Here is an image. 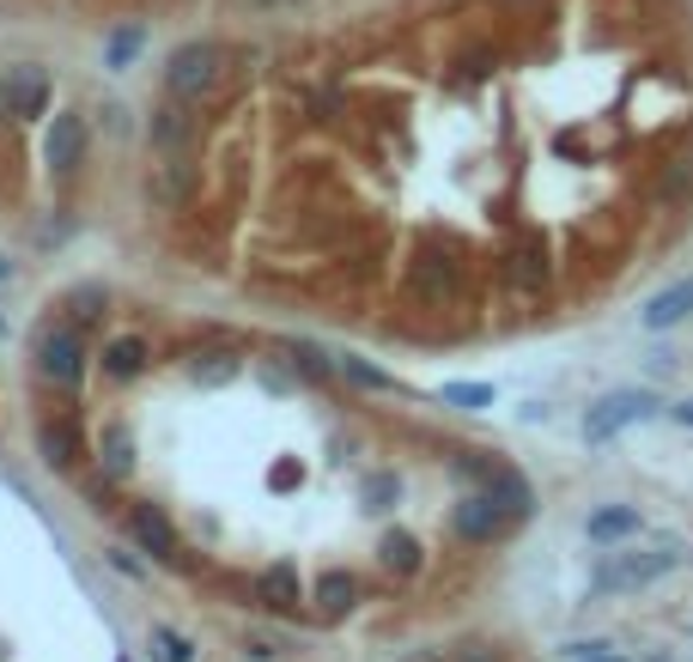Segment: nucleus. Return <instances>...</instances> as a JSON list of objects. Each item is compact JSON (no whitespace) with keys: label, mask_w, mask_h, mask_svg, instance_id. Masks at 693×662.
Returning a JSON list of instances; mask_svg holds the SVG:
<instances>
[{"label":"nucleus","mask_w":693,"mask_h":662,"mask_svg":"<svg viewBox=\"0 0 693 662\" xmlns=\"http://www.w3.org/2000/svg\"><path fill=\"white\" fill-rule=\"evenodd\" d=\"M220 86H225V49L220 43H183V49L165 61V98H183V104L201 110Z\"/></svg>","instance_id":"1"},{"label":"nucleus","mask_w":693,"mask_h":662,"mask_svg":"<svg viewBox=\"0 0 693 662\" xmlns=\"http://www.w3.org/2000/svg\"><path fill=\"white\" fill-rule=\"evenodd\" d=\"M681 565V547H645V553H608L590 572V590L596 596H621V590H645L657 577H669Z\"/></svg>","instance_id":"2"},{"label":"nucleus","mask_w":693,"mask_h":662,"mask_svg":"<svg viewBox=\"0 0 693 662\" xmlns=\"http://www.w3.org/2000/svg\"><path fill=\"white\" fill-rule=\"evenodd\" d=\"M37 371H43V383H55V390H79V383H86V335H79V323L43 328Z\"/></svg>","instance_id":"3"},{"label":"nucleus","mask_w":693,"mask_h":662,"mask_svg":"<svg viewBox=\"0 0 693 662\" xmlns=\"http://www.w3.org/2000/svg\"><path fill=\"white\" fill-rule=\"evenodd\" d=\"M651 414H657V395H645V390H615V395H602V402L584 414V438H590V444H615L627 426H639V419H651Z\"/></svg>","instance_id":"4"},{"label":"nucleus","mask_w":693,"mask_h":662,"mask_svg":"<svg viewBox=\"0 0 693 662\" xmlns=\"http://www.w3.org/2000/svg\"><path fill=\"white\" fill-rule=\"evenodd\" d=\"M49 110V74L43 67H7L0 74V116H19V122H31V116H43Z\"/></svg>","instance_id":"5"},{"label":"nucleus","mask_w":693,"mask_h":662,"mask_svg":"<svg viewBox=\"0 0 693 662\" xmlns=\"http://www.w3.org/2000/svg\"><path fill=\"white\" fill-rule=\"evenodd\" d=\"M457 261L450 256H414L407 261V292H414L420 304H450L457 299Z\"/></svg>","instance_id":"6"},{"label":"nucleus","mask_w":693,"mask_h":662,"mask_svg":"<svg viewBox=\"0 0 693 662\" xmlns=\"http://www.w3.org/2000/svg\"><path fill=\"white\" fill-rule=\"evenodd\" d=\"M195 104H183V98H165V104L153 110V122H146V141H153V153H183L189 141H195Z\"/></svg>","instance_id":"7"},{"label":"nucleus","mask_w":693,"mask_h":662,"mask_svg":"<svg viewBox=\"0 0 693 662\" xmlns=\"http://www.w3.org/2000/svg\"><path fill=\"white\" fill-rule=\"evenodd\" d=\"M499 280H505V292H517V299H536V292L548 287V249H541V244L505 249V261H499Z\"/></svg>","instance_id":"8"},{"label":"nucleus","mask_w":693,"mask_h":662,"mask_svg":"<svg viewBox=\"0 0 693 662\" xmlns=\"http://www.w3.org/2000/svg\"><path fill=\"white\" fill-rule=\"evenodd\" d=\"M256 602H262L268 614H299V602H304V577H299V565H287V559L262 565V572H256Z\"/></svg>","instance_id":"9"},{"label":"nucleus","mask_w":693,"mask_h":662,"mask_svg":"<svg viewBox=\"0 0 693 662\" xmlns=\"http://www.w3.org/2000/svg\"><path fill=\"white\" fill-rule=\"evenodd\" d=\"M450 529H457L462 541H493V535L511 529V517L493 505V493H469L457 510H450Z\"/></svg>","instance_id":"10"},{"label":"nucleus","mask_w":693,"mask_h":662,"mask_svg":"<svg viewBox=\"0 0 693 662\" xmlns=\"http://www.w3.org/2000/svg\"><path fill=\"white\" fill-rule=\"evenodd\" d=\"M43 158H49V170L74 177L79 158H86V122H79V116H55L49 134H43Z\"/></svg>","instance_id":"11"},{"label":"nucleus","mask_w":693,"mask_h":662,"mask_svg":"<svg viewBox=\"0 0 693 662\" xmlns=\"http://www.w3.org/2000/svg\"><path fill=\"white\" fill-rule=\"evenodd\" d=\"M128 529H134V541H141L153 559H177V547H183V541H177V523H170L158 505H134L128 510Z\"/></svg>","instance_id":"12"},{"label":"nucleus","mask_w":693,"mask_h":662,"mask_svg":"<svg viewBox=\"0 0 693 662\" xmlns=\"http://www.w3.org/2000/svg\"><path fill=\"white\" fill-rule=\"evenodd\" d=\"M693 316V280H675V287H663L651 304L639 311V323L651 328V335H663V328H675V323H688Z\"/></svg>","instance_id":"13"},{"label":"nucleus","mask_w":693,"mask_h":662,"mask_svg":"<svg viewBox=\"0 0 693 662\" xmlns=\"http://www.w3.org/2000/svg\"><path fill=\"white\" fill-rule=\"evenodd\" d=\"M481 493H493V505L505 510L511 523H524L529 510H536V493H529V481H524V474H517V468H505V462L493 468V481H487Z\"/></svg>","instance_id":"14"},{"label":"nucleus","mask_w":693,"mask_h":662,"mask_svg":"<svg viewBox=\"0 0 693 662\" xmlns=\"http://www.w3.org/2000/svg\"><path fill=\"white\" fill-rule=\"evenodd\" d=\"M645 529V517H639V505H602V510H590L584 517V535L590 541H627V535H639Z\"/></svg>","instance_id":"15"},{"label":"nucleus","mask_w":693,"mask_h":662,"mask_svg":"<svg viewBox=\"0 0 693 662\" xmlns=\"http://www.w3.org/2000/svg\"><path fill=\"white\" fill-rule=\"evenodd\" d=\"M189 182H195L189 158L183 153H165V165H153V177H146V189H153V201H165V207H183Z\"/></svg>","instance_id":"16"},{"label":"nucleus","mask_w":693,"mask_h":662,"mask_svg":"<svg viewBox=\"0 0 693 662\" xmlns=\"http://www.w3.org/2000/svg\"><path fill=\"white\" fill-rule=\"evenodd\" d=\"M37 450H43V462H49V468H74L79 462L74 419H43V426H37Z\"/></svg>","instance_id":"17"},{"label":"nucleus","mask_w":693,"mask_h":662,"mask_svg":"<svg viewBox=\"0 0 693 662\" xmlns=\"http://www.w3.org/2000/svg\"><path fill=\"white\" fill-rule=\"evenodd\" d=\"M104 371L116 377V383L141 377V371H146V340H141V335H116V340L104 347Z\"/></svg>","instance_id":"18"},{"label":"nucleus","mask_w":693,"mask_h":662,"mask_svg":"<svg viewBox=\"0 0 693 662\" xmlns=\"http://www.w3.org/2000/svg\"><path fill=\"white\" fill-rule=\"evenodd\" d=\"M378 559L390 565L395 577H414V572H420V541H414V535H402V529H390V535L378 541Z\"/></svg>","instance_id":"19"},{"label":"nucleus","mask_w":693,"mask_h":662,"mask_svg":"<svg viewBox=\"0 0 693 662\" xmlns=\"http://www.w3.org/2000/svg\"><path fill=\"white\" fill-rule=\"evenodd\" d=\"M438 402H445V407H462V414H481V407L499 402V390H493V383H445V390H438Z\"/></svg>","instance_id":"20"},{"label":"nucleus","mask_w":693,"mask_h":662,"mask_svg":"<svg viewBox=\"0 0 693 662\" xmlns=\"http://www.w3.org/2000/svg\"><path fill=\"white\" fill-rule=\"evenodd\" d=\"M316 602H323L328 614H347L359 602V584H354V572H328L323 584H316Z\"/></svg>","instance_id":"21"},{"label":"nucleus","mask_w":693,"mask_h":662,"mask_svg":"<svg viewBox=\"0 0 693 662\" xmlns=\"http://www.w3.org/2000/svg\"><path fill=\"white\" fill-rule=\"evenodd\" d=\"M98 462H104V474H110V481H128V468H134V444H128V431H122V426H110L104 456H98Z\"/></svg>","instance_id":"22"},{"label":"nucleus","mask_w":693,"mask_h":662,"mask_svg":"<svg viewBox=\"0 0 693 662\" xmlns=\"http://www.w3.org/2000/svg\"><path fill=\"white\" fill-rule=\"evenodd\" d=\"M335 371L340 377H354L359 390H395V377L390 371H378L371 359H359V352H347V359H335Z\"/></svg>","instance_id":"23"},{"label":"nucleus","mask_w":693,"mask_h":662,"mask_svg":"<svg viewBox=\"0 0 693 662\" xmlns=\"http://www.w3.org/2000/svg\"><path fill=\"white\" fill-rule=\"evenodd\" d=\"M657 201H693V158H675L657 177Z\"/></svg>","instance_id":"24"},{"label":"nucleus","mask_w":693,"mask_h":662,"mask_svg":"<svg viewBox=\"0 0 693 662\" xmlns=\"http://www.w3.org/2000/svg\"><path fill=\"white\" fill-rule=\"evenodd\" d=\"M153 657L158 662H195V644L177 626H153Z\"/></svg>","instance_id":"25"},{"label":"nucleus","mask_w":693,"mask_h":662,"mask_svg":"<svg viewBox=\"0 0 693 662\" xmlns=\"http://www.w3.org/2000/svg\"><path fill=\"white\" fill-rule=\"evenodd\" d=\"M450 468H457V481H469V486H487V481H493V456H481V450H462L457 456V462H450Z\"/></svg>","instance_id":"26"},{"label":"nucleus","mask_w":693,"mask_h":662,"mask_svg":"<svg viewBox=\"0 0 693 662\" xmlns=\"http://www.w3.org/2000/svg\"><path fill=\"white\" fill-rule=\"evenodd\" d=\"M287 359H292V364H299V371H304V377H316V383H323V377H328V371H335V364H328V359H323V352H316V347H311V340H287Z\"/></svg>","instance_id":"27"},{"label":"nucleus","mask_w":693,"mask_h":662,"mask_svg":"<svg viewBox=\"0 0 693 662\" xmlns=\"http://www.w3.org/2000/svg\"><path fill=\"white\" fill-rule=\"evenodd\" d=\"M134 49H141V31H110V43H104V67H116V74H122V67H128L134 61Z\"/></svg>","instance_id":"28"},{"label":"nucleus","mask_w":693,"mask_h":662,"mask_svg":"<svg viewBox=\"0 0 693 662\" xmlns=\"http://www.w3.org/2000/svg\"><path fill=\"white\" fill-rule=\"evenodd\" d=\"M98 304H104V292H98V287H79L74 299H67V311H74L67 323H79V328H86V323L98 316Z\"/></svg>","instance_id":"29"},{"label":"nucleus","mask_w":693,"mask_h":662,"mask_svg":"<svg viewBox=\"0 0 693 662\" xmlns=\"http://www.w3.org/2000/svg\"><path fill=\"white\" fill-rule=\"evenodd\" d=\"M395 493H402V486H395L390 474H378V481H366V498H371V510H383V505H390Z\"/></svg>","instance_id":"30"},{"label":"nucleus","mask_w":693,"mask_h":662,"mask_svg":"<svg viewBox=\"0 0 693 662\" xmlns=\"http://www.w3.org/2000/svg\"><path fill=\"white\" fill-rule=\"evenodd\" d=\"M566 657H572V662H621V657H615V650H608V644H572V650H566Z\"/></svg>","instance_id":"31"},{"label":"nucleus","mask_w":693,"mask_h":662,"mask_svg":"<svg viewBox=\"0 0 693 662\" xmlns=\"http://www.w3.org/2000/svg\"><path fill=\"white\" fill-rule=\"evenodd\" d=\"M669 419H675V426H693V402H675L669 407Z\"/></svg>","instance_id":"32"},{"label":"nucleus","mask_w":693,"mask_h":662,"mask_svg":"<svg viewBox=\"0 0 693 662\" xmlns=\"http://www.w3.org/2000/svg\"><path fill=\"white\" fill-rule=\"evenodd\" d=\"M7 280H13V261H7V256H0V287H7Z\"/></svg>","instance_id":"33"},{"label":"nucleus","mask_w":693,"mask_h":662,"mask_svg":"<svg viewBox=\"0 0 693 662\" xmlns=\"http://www.w3.org/2000/svg\"><path fill=\"white\" fill-rule=\"evenodd\" d=\"M462 662H493V657H462Z\"/></svg>","instance_id":"34"},{"label":"nucleus","mask_w":693,"mask_h":662,"mask_svg":"<svg viewBox=\"0 0 693 662\" xmlns=\"http://www.w3.org/2000/svg\"><path fill=\"white\" fill-rule=\"evenodd\" d=\"M0 340H7V316H0Z\"/></svg>","instance_id":"35"},{"label":"nucleus","mask_w":693,"mask_h":662,"mask_svg":"<svg viewBox=\"0 0 693 662\" xmlns=\"http://www.w3.org/2000/svg\"><path fill=\"white\" fill-rule=\"evenodd\" d=\"M262 7H275V0H262Z\"/></svg>","instance_id":"36"}]
</instances>
